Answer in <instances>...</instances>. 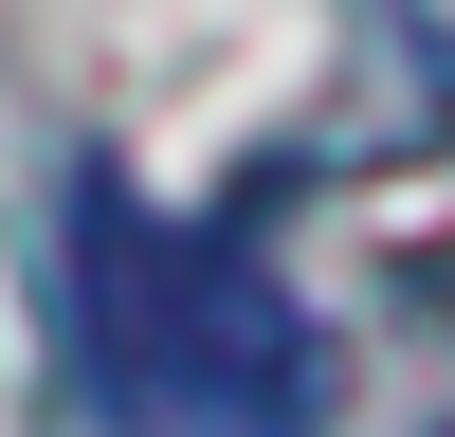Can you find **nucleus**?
<instances>
[{"label": "nucleus", "instance_id": "1", "mask_svg": "<svg viewBox=\"0 0 455 437\" xmlns=\"http://www.w3.org/2000/svg\"><path fill=\"white\" fill-rule=\"evenodd\" d=\"M73 383H92V437H328L347 346L237 218H164L146 182L92 164L73 182Z\"/></svg>", "mask_w": 455, "mask_h": 437}, {"label": "nucleus", "instance_id": "2", "mask_svg": "<svg viewBox=\"0 0 455 437\" xmlns=\"http://www.w3.org/2000/svg\"><path fill=\"white\" fill-rule=\"evenodd\" d=\"M401 437H455V364H437V383H419V401H401Z\"/></svg>", "mask_w": 455, "mask_h": 437}]
</instances>
